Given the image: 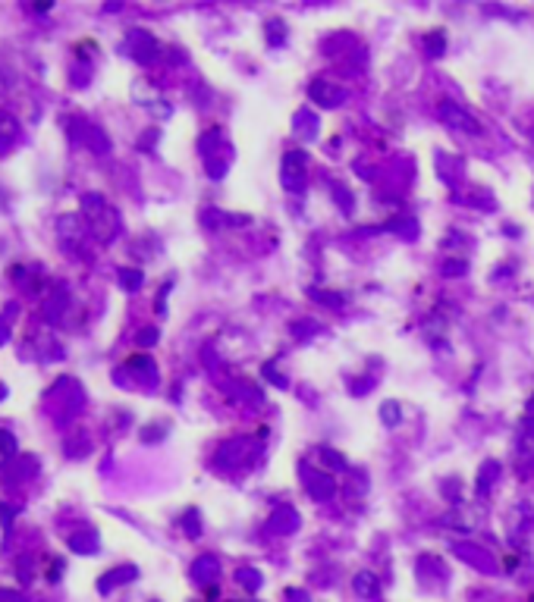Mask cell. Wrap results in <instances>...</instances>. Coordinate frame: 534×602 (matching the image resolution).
I'll list each match as a JSON object with an SVG mask.
<instances>
[{"mask_svg": "<svg viewBox=\"0 0 534 602\" xmlns=\"http://www.w3.org/2000/svg\"><path fill=\"white\" fill-rule=\"evenodd\" d=\"M242 583H246V587H258V574H252V571H242Z\"/></svg>", "mask_w": 534, "mask_h": 602, "instance_id": "2", "label": "cell"}, {"mask_svg": "<svg viewBox=\"0 0 534 602\" xmlns=\"http://www.w3.org/2000/svg\"><path fill=\"white\" fill-rule=\"evenodd\" d=\"M356 590H358L362 596H374V593H377L374 577H371V574H358V577H356Z\"/></svg>", "mask_w": 534, "mask_h": 602, "instance_id": "1", "label": "cell"}]
</instances>
